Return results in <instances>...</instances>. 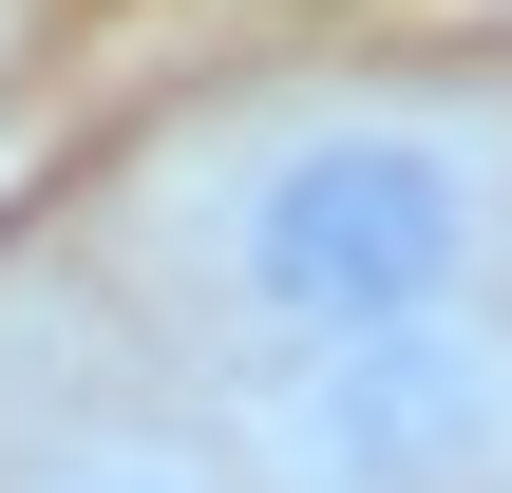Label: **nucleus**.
I'll return each mask as SVG.
<instances>
[{
  "mask_svg": "<svg viewBox=\"0 0 512 493\" xmlns=\"http://www.w3.org/2000/svg\"><path fill=\"white\" fill-rule=\"evenodd\" d=\"M38 493H247V475H209L171 437H114V456H76V475H38Z\"/></svg>",
  "mask_w": 512,
  "mask_h": 493,
  "instance_id": "nucleus-3",
  "label": "nucleus"
},
{
  "mask_svg": "<svg viewBox=\"0 0 512 493\" xmlns=\"http://www.w3.org/2000/svg\"><path fill=\"white\" fill-rule=\"evenodd\" d=\"M152 285L228 361H304V342L494 304L512 285V114L437 95V76H342V95L209 114L152 190Z\"/></svg>",
  "mask_w": 512,
  "mask_h": 493,
  "instance_id": "nucleus-1",
  "label": "nucleus"
},
{
  "mask_svg": "<svg viewBox=\"0 0 512 493\" xmlns=\"http://www.w3.org/2000/svg\"><path fill=\"white\" fill-rule=\"evenodd\" d=\"M228 418H247V493H494L512 475V304L228 361Z\"/></svg>",
  "mask_w": 512,
  "mask_h": 493,
  "instance_id": "nucleus-2",
  "label": "nucleus"
}]
</instances>
